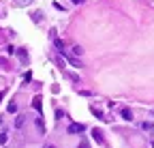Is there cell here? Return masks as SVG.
Segmentation results:
<instances>
[{
    "label": "cell",
    "instance_id": "17",
    "mask_svg": "<svg viewBox=\"0 0 154 148\" xmlns=\"http://www.w3.org/2000/svg\"><path fill=\"white\" fill-rule=\"evenodd\" d=\"M47 148H54V146H47Z\"/></svg>",
    "mask_w": 154,
    "mask_h": 148
},
{
    "label": "cell",
    "instance_id": "16",
    "mask_svg": "<svg viewBox=\"0 0 154 148\" xmlns=\"http://www.w3.org/2000/svg\"><path fill=\"white\" fill-rule=\"evenodd\" d=\"M73 2H84V0H73Z\"/></svg>",
    "mask_w": 154,
    "mask_h": 148
},
{
    "label": "cell",
    "instance_id": "9",
    "mask_svg": "<svg viewBox=\"0 0 154 148\" xmlns=\"http://www.w3.org/2000/svg\"><path fill=\"white\" fill-rule=\"evenodd\" d=\"M36 127H38V131H41V133H45V124H43L41 118H36Z\"/></svg>",
    "mask_w": 154,
    "mask_h": 148
},
{
    "label": "cell",
    "instance_id": "8",
    "mask_svg": "<svg viewBox=\"0 0 154 148\" xmlns=\"http://www.w3.org/2000/svg\"><path fill=\"white\" fill-rule=\"evenodd\" d=\"M90 112H92V114H94L96 118H103V112H101L99 107H90ZM103 120H105V118H103Z\"/></svg>",
    "mask_w": 154,
    "mask_h": 148
},
{
    "label": "cell",
    "instance_id": "14",
    "mask_svg": "<svg viewBox=\"0 0 154 148\" xmlns=\"http://www.w3.org/2000/svg\"><path fill=\"white\" fill-rule=\"evenodd\" d=\"M7 140H9L7 133H0V144H7Z\"/></svg>",
    "mask_w": 154,
    "mask_h": 148
},
{
    "label": "cell",
    "instance_id": "18",
    "mask_svg": "<svg viewBox=\"0 0 154 148\" xmlns=\"http://www.w3.org/2000/svg\"><path fill=\"white\" fill-rule=\"evenodd\" d=\"M152 148H154V142H152Z\"/></svg>",
    "mask_w": 154,
    "mask_h": 148
},
{
    "label": "cell",
    "instance_id": "7",
    "mask_svg": "<svg viewBox=\"0 0 154 148\" xmlns=\"http://www.w3.org/2000/svg\"><path fill=\"white\" fill-rule=\"evenodd\" d=\"M141 129H143V131H154V124L146 120V122H141Z\"/></svg>",
    "mask_w": 154,
    "mask_h": 148
},
{
    "label": "cell",
    "instance_id": "6",
    "mask_svg": "<svg viewBox=\"0 0 154 148\" xmlns=\"http://www.w3.org/2000/svg\"><path fill=\"white\" fill-rule=\"evenodd\" d=\"M122 118H124V120H133V112H131L128 107H124V109H122Z\"/></svg>",
    "mask_w": 154,
    "mask_h": 148
},
{
    "label": "cell",
    "instance_id": "1",
    "mask_svg": "<svg viewBox=\"0 0 154 148\" xmlns=\"http://www.w3.org/2000/svg\"><path fill=\"white\" fill-rule=\"evenodd\" d=\"M86 131V127L82 124V122H73V124H69V129H66V133L69 135H75V133H84Z\"/></svg>",
    "mask_w": 154,
    "mask_h": 148
},
{
    "label": "cell",
    "instance_id": "11",
    "mask_svg": "<svg viewBox=\"0 0 154 148\" xmlns=\"http://www.w3.org/2000/svg\"><path fill=\"white\" fill-rule=\"evenodd\" d=\"M24 118H26V116H17V120H15V127H22V124H24Z\"/></svg>",
    "mask_w": 154,
    "mask_h": 148
},
{
    "label": "cell",
    "instance_id": "13",
    "mask_svg": "<svg viewBox=\"0 0 154 148\" xmlns=\"http://www.w3.org/2000/svg\"><path fill=\"white\" fill-rule=\"evenodd\" d=\"M82 52H84V49H82L79 45H75V47H73V54H75V56H79V54H82Z\"/></svg>",
    "mask_w": 154,
    "mask_h": 148
},
{
    "label": "cell",
    "instance_id": "10",
    "mask_svg": "<svg viewBox=\"0 0 154 148\" xmlns=\"http://www.w3.org/2000/svg\"><path fill=\"white\" fill-rule=\"evenodd\" d=\"M7 109H9V114H15V112H17V105H15V103H9Z\"/></svg>",
    "mask_w": 154,
    "mask_h": 148
},
{
    "label": "cell",
    "instance_id": "15",
    "mask_svg": "<svg viewBox=\"0 0 154 148\" xmlns=\"http://www.w3.org/2000/svg\"><path fill=\"white\" fill-rule=\"evenodd\" d=\"M24 80H26V82H30V80H32V73H30V71H26V73H24Z\"/></svg>",
    "mask_w": 154,
    "mask_h": 148
},
{
    "label": "cell",
    "instance_id": "4",
    "mask_svg": "<svg viewBox=\"0 0 154 148\" xmlns=\"http://www.w3.org/2000/svg\"><path fill=\"white\" fill-rule=\"evenodd\" d=\"M41 101H43L41 97H34V101H32V107L36 109V112H38V114H41V112H43V105H41Z\"/></svg>",
    "mask_w": 154,
    "mask_h": 148
},
{
    "label": "cell",
    "instance_id": "5",
    "mask_svg": "<svg viewBox=\"0 0 154 148\" xmlns=\"http://www.w3.org/2000/svg\"><path fill=\"white\" fill-rule=\"evenodd\" d=\"M62 56H66V54H64V52H62ZM66 60H69V62H71L73 67H82V62H79V60H77L75 56H66Z\"/></svg>",
    "mask_w": 154,
    "mask_h": 148
},
{
    "label": "cell",
    "instance_id": "12",
    "mask_svg": "<svg viewBox=\"0 0 154 148\" xmlns=\"http://www.w3.org/2000/svg\"><path fill=\"white\" fill-rule=\"evenodd\" d=\"M77 148H90V144L86 140H79V146H77Z\"/></svg>",
    "mask_w": 154,
    "mask_h": 148
},
{
    "label": "cell",
    "instance_id": "3",
    "mask_svg": "<svg viewBox=\"0 0 154 148\" xmlns=\"http://www.w3.org/2000/svg\"><path fill=\"white\" fill-rule=\"evenodd\" d=\"M51 36H54V45H56V49L62 54V52H64V43H62V41H60V39H58V36L54 34V30H51Z\"/></svg>",
    "mask_w": 154,
    "mask_h": 148
},
{
    "label": "cell",
    "instance_id": "2",
    "mask_svg": "<svg viewBox=\"0 0 154 148\" xmlns=\"http://www.w3.org/2000/svg\"><path fill=\"white\" fill-rule=\"evenodd\" d=\"M92 137H94L96 144H105V140H103V131H99V129H94V131H92Z\"/></svg>",
    "mask_w": 154,
    "mask_h": 148
}]
</instances>
